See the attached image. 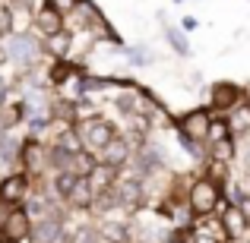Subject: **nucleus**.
<instances>
[{
  "mask_svg": "<svg viewBox=\"0 0 250 243\" xmlns=\"http://www.w3.org/2000/svg\"><path fill=\"white\" fill-rule=\"evenodd\" d=\"M76 136H80L85 152L98 155L111 139H114V136H121V130H117L114 120H108V117L89 114V117H80V120H76Z\"/></svg>",
  "mask_w": 250,
  "mask_h": 243,
  "instance_id": "f03ea898",
  "label": "nucleus"
},
{
  "mask_svg": "<svg viewBox=\"0 0 250 243\" xmlns=\"http://www.w3.org/2000/svg\"><path fill=\"white\" fill-rule=\"evenodd\" d=\"M225 202V187H219L215 180H209L206 174H196L193 183L187 189V206H190V215L193 218H206V215H215Z\"/></svg>",
  "mask_w": 250,
  "mask_h": 243,
  "instance_id": "f257e3e1",
  "label": "nucleus"
},
{
  "mask_svg": "<svg viewBox=\"0 0 250 243\" xmlns=\"http://www.w3.org/2000/svg\"><path fill=\"white\" fill-rule=\"evenodd\" d=\"M32 196V177L25 170H10L0 177V199L13 202V206H25V199Z\"/></svg>",
  "mask_w": 250,
  "mask_h": 243,
  "instance_id": "6e6552de",
  "label": "nucleus"
},
{
  "mask_svg": "<svg viewBox=\"0 0 250 243\" xmlns=\"http://www.w3.org/2000/svg\"><path fill=\"white\" fill-rule=\"evenodd\" d=\"M244 98H247L244 85H238V82H231V79H219V82L209 85V104H206V108L212 111L215 117H228V111L238 108Z\"/></svg>",
  "mask_w": 250,
  "mask_h": 243,
  "instance_id": "20e7f679",
  "label": "nucleus"
},
{
  "mask_svg": "<svg viewBox=\"0 0 250 243\" xmlns=\"http://www.w3.org/2000/svg\"><path fill=\"white\" fill-rule=\"evenodd\" d=\"M117 177H121V170H117V168H108V164H95V168H92V174L85 177V180H89L92 193L102 196V193H108V189H114Z\"/></svg>",
  "mask_w": 250,
  "mask_h": 243,
  "instance_id": "9b49d317",
  "label": "nucleus"
},
{
  "mask_svg": "<svg viewBox=\"0 0 250 243\" xmlns=\"http://www.w3.org/2000/svg\"><path fill=\"white\" fill-rule=\"evenodd\" d=\"M32 25H35V32L42 38H51V35H57V32L67 29V16H63V13H57L54 6L44 0L38 10H32Z\"/></svg>",
  "mask_w": 250,
  "mask_h": 243,
  "instance_id": "1a4fd4ad",
  "label": "nucleus"
},
{
  "mask_svg": "<svg viewBox=\"0 0 250 243\" xmlns=\"http://www.w3.org/2000/svg\"><path fill=\"white\" fill-rule=\"evenodd\" d=\"M124 57H127L130 67H149V63H152V54H149V48H143V44L124 48Z\"/></svg>",
  "mask_w": 250,
  "mask_h": 243,
  "instance_id": "dca6fc26",
  "label": "nucleus"
},
{
  "mask_svg": "<svg viewBox=\"0 0 250 243\" xmlns=\"http://www.w3.org/2000/svg\"><path fill=\"white\" fill-rule=\"evenodd\" d=\"M228 202L238 208L241 218H244L247 227H250V189H244V187H238V183H234V187H231V199H228Z\"/></svg>",
  "mask_w": 250,
  "mask_h": 243,
  "instance_id": "2eb2a0df",
  "label": "nucleus"
},
{
  "mask_svg": "<svg viewBox=\"0 0 250 243\" xmlns=\"http://www.w3.org/2000/svg\"><path fill=\"white\" fill-rule=\"evenodd\" d=\"M3 48H6V60L16 63V67H25V70L35 67V63L44 57V41L35 38V35H29V32H16V35H10L3 41Z\"/></svg>",
  "mask_w": 250,
  "mask_h": 243,
  "instance_id": "7ed1b4c3",
  "label": "nucleus"
},
{
  "mask_svg": "<svg viewBox=\"0 0 250 243\" xmlns=\"http://www.w3.org/2000/svg\"><path fill=\"white\" fill-rule=\"evenodd\" d=\"M159 19H162V32H165L168 48L174 51L177 57H190L193 54V48H190V41H187V32L177 29V25H171V22H165V16H159Z\"/></svg>",
  "mask_w": 250,
  "mask_h": 243,
  "instance_id": "ddd939ff",
  "label": "nucleus"
},
{
  "mask_svg": "<svg viewBox=\"0 0 250 243\" xmlns=\"http://www.w3.org/2000/svg\"><path fill=\"white\" fill-rule=\"evenodd\" d=\"M19 152H22V139L13 133H0V164H19Z\"/></svg>",
  "mask_w": 250,
  "mask_h": 243,
  "instance_id": "4468645a",
  "label": "nucleus"
},
{
  "mask_svg": "<svg viewBox=\"0 0 250 243\" xmlns=\"http://www.w3.org/2000/svg\"><path fill=\"white\" fill-rule=\"evenodd\" d=\"M13 208H16V206H13V202H6V199H0V227H3V224H6V218H10V215H13Z\"/></svg>",
  "mask_w": 250,
  "mask_h": 243,
  "instance_id": "6ab92c4d",
  "label": "nucleus"
},
{
  "mask_svg": "<svg viewBox=\"0 0 250 243\" xmlns=\"http://www.w3.org/2000/svg\"><path fill=\"white\" fill-rule=\"evenodd\" d=\"M32 224H35V218L29 215V208L16 206L6 224L0 227V243H32Z\"/></svg>",
  "mask_w": 250,
  "mask_h": 243,
  "instance_id": "0eeeda50",
  "label": "nucleus"
},
{
  "mask_svg": "<svg viewBox=\"0 0 250 243\" xmlns=\"http://www.w3.org/2000/svg\"><path fill=\"white\" fill-rule=\"evenodd\" d=\"M42 41H44V57H51V60H70V54L76 48V32L63 29L51 38H42Z\"/></svg>",
  "mask_w": 250,
  "mask_h": 243,
  "instance_id": "9d476101",
  "label": "nucleus"
},
{
  "mask_svg": "<svg viewBox=\"0 0 250 243\" xmlns=\"http://www.w3.org/2000/svg\"><path fill=\"white\" fill-rule=\"evenodd\" d=\"M212 120H215V114L209 108H193V111H187V114L174 117L171 123H174V133H181V136H187V139H196V142L206 146V136H209Z\"/></svg>",
  "mask_w": 250,
  "mask_h": 243,
  "instance_id": "39448f33",
  "label": "nucleus"
},
{
  "mask_svg": "<svg viewBox=\"0 0 250 243\" xmlns=\"http://www.w3.org/2000/svg\"><path fill=\"white\" fill-rule=\"evenodd\" d=\"M181 29H184V32H196V29H200V19L184 16V19H181Z\"/></svg>",
  "mask_w": 250,
  "mask_h": 243,
  "instance_id": "aec40b11",
  "label": "nucleus"
},
{
  "mask_svg": "<svg viewBox=\"0 0 250 243\" xmlns=\"http://www.w3.org/2000/svg\"><path fill=\"white\" fill-rule=\"evenodd\" d=\"M19 170H25L29 177H42L51 174L48 170V142L25 136L22 139V152H19Z\"/></svg>",
  "mask_w": 250,
  "mask_h": 243,
  "instance_id": "423d86ee",
  "label": "nucleus"
},
{
  "mask_svg": "<svg viewBox=\"0 0 250 243\" xmlns=\"http://www.w3.org/2000/svg\"><path fill=\"white\" fill-rule=\"evenodd\" d=\"M177 142H181V149H184V152H187L193 161H206V146H203V142L187 139V136H181V133H177Z\"/></svg>",
  "mask_w": 250,
  "mask_h": 243,
  "instance_id": "f3484780",
  "label": "nucleus"
},
{
  "mask_svg": "<svg viewBox=\"0 0 250 243\" xmlns=\"http://www.w3.org/2000/svg\"><path fill=\"white\" fill-rule=\"evenodd\" d=\"M51 6H54L57 13H63V16H73V10H76V3L80 0H48Z\"/></svg>",
  "mask_w": 250,
  "mask_h": 243,
  "instance_id": "a211bd4d",
  "label": "nucleus"
},
{
  "mask_svg": "<svg viewBox=\"0 0 250 243\" xmlns=\"http://www.w3.org/2000/svg\"><path fill=\"white\" fill-rule=\"evenodd\" d=\"M80 180H83V177H80V174H73V170H61V174H51V193H54L57 199L67 206V199L73 196V189L80 187Z\"/></svg>",
  "mask_w": 250,
  "mask_h": 243,
  "instance_id": "f8f14e48",
  "label": "nucleus"
},
{
  "mask_svg": "<svg viewBox=\"0 0 250 243\" xmlns=\"http://www.w3.org/2000/svg\"><path fill=\"white\" fill-rule=\"evenodd\" d=\"M171 3H184V0H171Z\"/></svg>",
  "mask_w": 250,
  "mask_h": 243,
  "instance_id": "4be33fe9",
  "label": "nucleus"
},
{
  "mask_svg": "<svg viewBox=\"0 0 250 243\" xmlns=\"http://www.w3.org/2000/svg\"><path fill=\"white\" fill-rule=\"evenodd\" d=\"M6 89H10V82H6V76L0 73V104H6Z\"/></svg>",
  "mask_w": 250,
  "mask_h": 243,
  "instance_id": "412c9836",
  "label": "nucleus"
}]
</instances>
